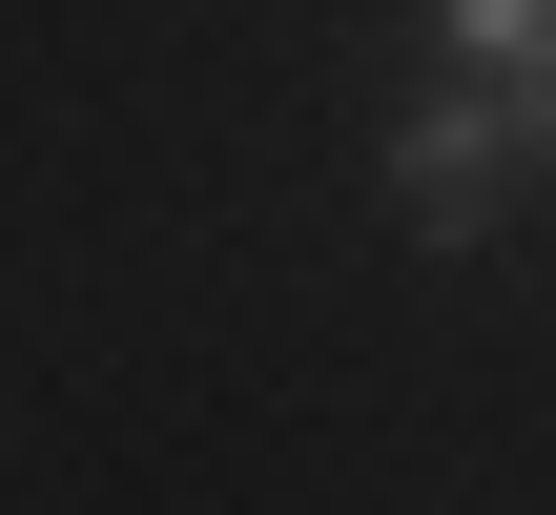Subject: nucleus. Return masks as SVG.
I'll list each match as a JSON object with an SVG mask.
<instances>
[{"mask_svg":"<svg viewBox=\"0 0 556 515\" xmlns=\"http://www.w3.org/2000/svg\"><path fill=\"white\" fill-rule=\"evenodd\" d=\"M556 186V62H475L433 124H392V227L413 248H495Z\"/></svg>","mask_w":556,"mask_h":515,"instance_id":"nucleus-1","label":"nucleus"},{"mask_svg":"<svg viewBox=\"0 0 556 515\" xmlns=\"http://www.w3.org/2000/svg\"><path fill=\"white\" fill-rule=\"evenodd\" d=\"M454 62H556V0H433Z\"/></svg>","mask_w":556,"mask_h":515,"instance_id":"nucleus-2","label":"nucleus"}]
</instances>
